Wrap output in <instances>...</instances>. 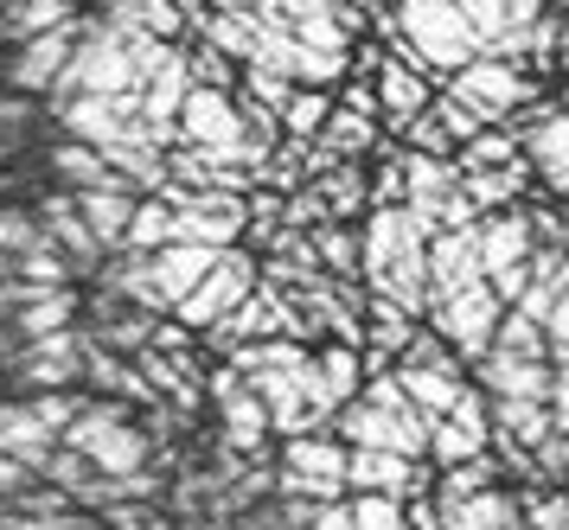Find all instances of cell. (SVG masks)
<instances>
[{"mask_svg":"<svg viewBox=\"0 0 569 530\" xmlns=\"http://www.w3.org/2000/svg\"><path fill=\"white\" fill-rule=\"evenodd\" d=\"M7 383H27V390H71L83 383V332H52V339H20L7 364Z\"/></svg>","mask_w":569,"mask_h":530,"instance_id":"5","label":"cell"},{"mask_svg":"<svg viewBox=\"0 0 569 530\" xmlns=\"http://www.w3.org/2000/svg\"><path fill=\"white\" fill-rule=\"evenodd\" d=\"M276 492H295V499H313V506L346 499V441L339 434H288Z\"/></svg>","mask_w":569,"mask_h":530,"instance_id":"3","label":"cell"},{"mask_svg":"<svg viewBox=\"0 0 569 530\" xmlns=\"http://www.w3.org/2000/svg\"><path fill=\"white\" fill-rule=\"evenodd\" d=\"M58 441H64L71 454H83L97 473H134V467H148V454H154L148 429H141V422H134L116 397H103V403H83L78 416H71V429L58 434Z\"/></svg>","mask_w":569,"mask_h":530,"instance_id":"2","label":"cell"},{"mask_svg":"<svg viewBox=\"0 0 569 530\" xmlns=\"http://www.w3.org/2000/svg\"><path fill=\"white\" fill-rule=\"evenodd\" d=\"M506 153H512L506 134H473V141H467V160H473V167H492V160H506Z\"/></svg>","mask_w":569,"mask_h":530,"instance_id":"27","label":"cell"},{"mask_svg":"<svg viewBox=\"0 0 569 530\" xmlns=\"http://www.w3.org/2000/svg\"><path fill=\"white\" fill-rule=\"evenodd\" d=\"M0 7H7V0H0Z\"/></svg>","mask_w":569,"mask_h":530,"instance_id":"33","label":"cell"},{"mask_svg":"<svg viewBox=\"0 0 569 530\" xmlns=\"http://www.w3.org/2000/svg\"><path fill=\"white\" fill-rule=\"evenodd\" d=\"M288 122H295V128L320 122V102H308V97H301V102H295V109H288Z\"/></svg>","mask_w":569,"mask_h":530,"instance_id":"29","label":"cell"},{"mask_svg":"<svg viewBox=\"0 0 569 530\" xmlns=\"http://www.w3.org/2000/svg\"><path fill=\"white\" fill-rule=\"evenodd\" d=\"M52 448H58V434L46 429L39 416H32V403H7V397H0V454L20 460V467H32V473H39Z\"/></svg>","mask_w":569,"mask_h":530,"instance_id":"11","label":"cell"},{"mask_svg":"<svg viewBox=\"0 0 569 530\" xmlns=\"http://www.w3.org/2000/svg\"><path fill=\"white\" fill-rule=\"evenodd\" d=\"M525 148H531V160L550 173V186H557V192H569V116L538 122L531 134H525Z\"/></svg>","mask_w":569,"mask_h":530,"instance_id":"18","label":"cell"},{"mask_svg":"<svg viewBox=\"0 0 569 530\" xmlns=\"http://www.w3.org/2000/svg\"><path fill=\"white\" fill-rule=\"evenodd\" d=\"M211 403H218V422H224V448L231 454H262L269 448V409H262V397L250 390V378L243 371H218L211 378Z\"/></svg>","mask_w":569,"mask_h":530,"instance_id":"9","label":"cell"},{"mask_svg":"<svg viewBox=\"0 0 569 530\" xmlns=\"http://www.w3.org/2000/svg\"><path fill=\"white\" fill-rule=\"evenodd\" d=\"M7 281H13V262H7V256H0V294H7Z\"/></svg>","mask_w":569,"mask_h":530,"instance_id":"31","label":"cell"},{"mask_svg":"<svg viewBox=\"0 0 569 530\" xmlns=\"http://www.w3.org/2000/svg\"><path fill=\"white\" fill-rule=\"evenodd\" d=\"M550 422L569 434V352H550Z\"/></svg>","mask_w":569,"mask_h":530,"instance_id":"25","label":"cell"},{"mask_svg":"<svg viewBox=\"0 0 569 530\" xmlns=\"http://www.w3.org/2000/svg\"><path fill=\"white\" fill-rule=\"evenodd\" d=\"M397 383H403V397L422 422H441L448 409L461 403V364H448V371H429V364H397Z\"/></svg>","mask_w":569,"mask_h":530,"instance_id":"12","label":"cell"},{"mask_svg":"<svg viewBox=\"0 0 569 530\" xmlns=\"http://www.w3.org/2000/svg\"><path fill=\"white\" fill-rule=\"evenodd\" d=\"M346 511H352V530H403V499L390 492H352Z\"/></svg>","mask_w":569,"mask_h":530,"instance_id":"21","label":"cell"},{"mask_svg":"<svg viewBox=\"0 0 569 530\" xmlns=\"http://www.w3.org/2000/svg\"><path fill=\"white\" fill-rule=\"evenodd\" d=\"M320 256H327V262L339 269V281H352V276H359V250H352V237L327 230V237H320Z\"/></svg>","mask_w":569,"mask_h":530,"instance_id":"26","label":"cell"},{"mask_svg":"<svg viewBox=\"0 0 569 530\" xmlns=\"http://www.w3.org/2000/svg\"><path fill=\"white\" fill-rule=\"evenodd\" d=\"M13 346H20V332H13V320H7V313H0V364H7V352H13Z\"/></svg>","mask_w":569,"mask_h":530,"instance_id":"30","label":"cell"},{"mask_svg":"<svg viewBox=\"0 0 569 530\" xmlns=\"http://www.w3.org/2000/svg\"><path fill=\"white\" fill-rule=\"evenodd\" d=\"M365 141H371V128H365L359 116H339V122H333V148L352 153V148H365Z\"/></svg>","mask_w":569,"mask_h":530,"instance_id":"28","label":"cell"},{"mask_svg":"<svg viewBox=\"0 0 569 530\" xmlns=\"http://www.w3.org/2000/svg\"><path fill=\"white\" fill-rule=\"evenodd\" d=\"M39 480H46V486H58V492H64V499L78 506V499H83V486L97 480V467H90L83 454H71V448L58 441L52 454H46V467H39Z\"/></svg>","mask_w":569,"mask_h":530,"instance_id":"20","label":"cell"},{"mask_svg":"<svg viewBox=\"0 0 569 530\" xmlns=\"http://www.w3.org/2000/svg\"><path fill=\"white\" fill-rule=\"evenodd\" d=\"M518 518L531 530H569V499L563 492H525L518 499Z\"/></svg>","mask_w":569,"mask_h":530,"instance_id":"22","label":"cell"},{"mask_svg":"<svg viewBox=\"0 0 569 530\" xmlns=\"http://www.w3.org/2000/svg\"><path fill=\"white\" fill-rule=\"evenodd\" d=\"M71 51H78V26H52V32H32L20 46L0 58V83L7 90H20V97H58V77L71 64Z\"/></svg>","mask_w":569,"mask_h":530,"instance_id":"6","label":"cell"},{"mask_svg":"<svg viewBox=\"0 0 569 530\" xmlns=\"http://www.w3.org/2000/svg\"><path fill=\"white\" fill-rule=\"evenodd\" d=\"M78 409H83V397H71V390H39V397H32V416H39L52 434L71 429V416H78Z\"/></svg>","mask_w":569,"mask_h":530,"instance_id":"23","label":"cell"},{"mask_svg":"<svg viewBox=\"0 0 569 530\" xmlns=\"http://www.w3.org/2000/svg\"><path fill=\"white\" fill-rule=\"evenodd\" d=\"M506 530H531V524H525V518H512V524H506Z\"/></svg>","mask_w":569,"mask_h":530,"instance_id":"32","label":"cell"},{"mask_svg":"<svg viewBox=\"0 0 569 530\" xmlns=\"http://www.w3.org/2000/svg\"><path fill=\"white\" fill-rule=\"evenodd\" d=\"M333 422H339V441L346 448H385V454H410V460L429 454V422L416 409H371L352 397Z\"/></svg>","mask_w":569,"mask_h":530,"instance_id":"4","label":"cell"},{"mask_svg":"<svg viewBox=\"0 0 569 530\" xmlns=\"http://www.w3.org/2000/svg\"><path fill=\"white\" fill-rule=\"evenodd\" d=\"M313 364H320V383H327V397H333L339 409H346V403L365 390V358H359V346H327V352H313Z\"/></svg>","mask_w":569,"mask_h":530,"instance_id":"19","label":"cell"},{"mask_svg":"<svg viewBox=\"0 0 569 530\" xmlns=\"http://www.w3.org/2000/svg\"><path fill=\"white\" fill-rule=\"evenodd\" d=\"M525 256H531V224H525V218H499V224L480 237V269H487V281L525 269Z\"/></svg>","mask_w":569,"mask_h":530,"instance_id":"16","label":"cell"},{"mask_svg":"<svg viewBox=\"0 0 569 530\" xmlns=\"http://www.w3.org/2000/svg\"><path fill=\"white\" fill-rule=\"evenodd\" d=\"M385 102H390V116L416 122V109H422V83H416L410 71H385Z\"/></svg>","mask_w":569,"mask_h":530,"instance_id":"24","label":"cell"},{"mask_svg":"<svg viewBox=\"0 0 569 530\" xmlns=\"http://www.w3.org/2000/svg\"><path fill=\"white\" fill-rule=\"evenodd\" d=\"M416 26H422V51L429 58H467V46H473V32H467L461 13H448L441 0H410Z\"/></svg>","mask_w":569,"mask_h":530,"instance_id":"15","label":"cell"},{"mask_svg":"<svg viewBox=\"0 0 569 530\" xmlns=\"http://www.w3.org/2000/svg\"><path fill=\"white\" fill-rule=\"evenodd\" d=\"M461 97L473 116H492V109H506V102L525 97V83H518L512 71H499V64H473V71L461 77Z\"/></svg>","mask_w":569,"mask_h":530,"instance_id":"17","label":"cell"},{"mask_svg":"<svg viewBox=\"0 0 569 530\" xmlns=\"http://www.w3.org/2000/svg\"><path fill=\"white\" fill-rule=\"evenodd\" d=\"M487 269H480V237H461V230H448L436 237V250H429V307L455 301L467 288H480Z\"/></svg>","mask_w":569,"mask_h":530,"instance_id":"10","label":"cell"},{"mask_svg":"<svg viewBox=\"0 0 569 530\" xmlns=\"http://www.w3.org/2000/svg\"><path fill=\"white\" fill-rule=\"evenodd\" d=\"M250 294H257L250 262H243V256H211V269L199 276V288L180 301V327H218V320H231Z\"/></svg>","mask_w":569,"mask_h":530,"instance_id":"7","label":"cell"},{"mask_svg":"<svg viewBox=\"0 0 569 530\" xmlns=\"http://www.w3.org/2000/svg\"><path fill=\"white\" fill-rule=\"evenodd\" d=\"M7 320H13L20 339H52V332H71V320H78V294H71V288H52V294H39V301H20Z\"/></svg>","mask_w":569,"mask_h":530,"instance_id":"14","label":"cell"},{"mask_svg":"<svg viewBox=\"0 0 569 530\" xmlns=\"http://www.w3.org/2000/svg\"><path fill=\"white\" fill-rule=\"evenodd\" d=\"M429 224L416 211H385L378 224L365 230V276L378 281V294L397 301L403 313H422L429 307V250H422Z\"/></svg>","mask_w":569,"mask_h":530,"instance_id":"1","label":"cell"},{"mask_svg":"<svg viewBox=\"0 0 569 530\" xmlns=\"http://www.w3.org/2000/svg\"><path fill=\"white\" fill-rule=\"evenodd\" d=\"M499 294H492L487 281L480 288H467V294H455V301H441L436 307V332L448 339V352H461V358H480L492 352V332H499Z\"/></svg>","mask_w":569,"mask_h":530,"instance_id":"8","label":"cell"},{"mask_svg":"<svg viewBox=\"0 0 569 530\" xmlns=\"http://www.w3.org/2000/svg\"><path fill=\"white\" fill-rule=\"evenodd\" d=\"M186 128H192V141H199V148H211L218 160L243 153V141H237V116H231V102L211 97V90H192V97H186Z\"/></svg>","mask_w":569,"mask_h":530,"instance_id":"13","label":"cell"}]
</instances>
